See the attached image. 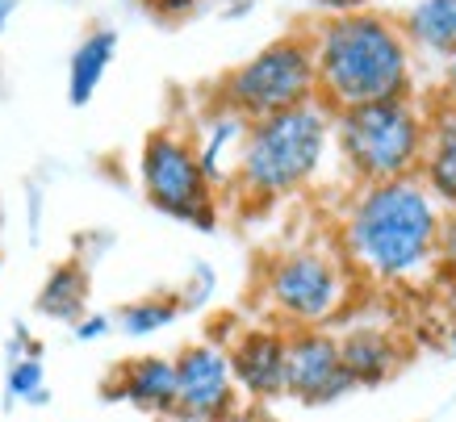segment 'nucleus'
<instances>
[{
	"mask_svg": "<svg viewBox=\"0 0 456 422\" xmlns=\"http://www.w3.org/2000/svg\"><path fill=\"white\" fill-rule=\"evenodd\" d=\"M440 201L423 189L419 176L360 184L347 205L339 247L352 272L402 285L436 268V234H440Z\"/></svg>",
	"mask_w": 456,
	"mask_h": 422,
	"instance_id": "obj_1",
	"label": "nucleus"
},
{
	"mask_svg": "<svg viewBox=\"0 0 456 422\" xmlns=\"http://www.w3.org/2000/svg\"><path fill=\"white\" fill-rule=\"evenodd\" d=\"M310 46H314L318 105H327L331 113L411 96L415 84L411 42L394 17L373 9L331 17L310 38Z\"/></svg>",
	"mask_w": 456,
	"mask_h": 422,
	"instance_id": "obj_2",
	"label": "nucleus"
},
{
	"mask_svg": "<svg viewBox=\"0 0 456 422\" xmlns=\"http://www.w3.org/2000/svg\"><path fill=\"white\" fill-rule=\"evenodd\" d=\"M327 142H331V110L318 101L248 122L235 164L239 192L248 201L268 205L305 189L327 155Z\"/></svg>",
	"mask_w": 456,
	"mask_h": 422,
	"instance_id": "obj_3",
	"label": "nucleus"
},
{
	"mask_svg": "<svg viewBox=\"0 0 456 422\" xmlns=\"http://www.w3.org/2000/svg\"><path fill=\"white\" fill-rule=\"evenodd\" d=\"M331 134L339 138L344 164L360 184H386L419 172L428 118L415 110L411 96H402L331 113Z\"/></svg>",
	"mask_w": 456,
	"mask_h": 422,
	"instance_id": "obj_4",
	"label": "nucleus"
},
{
	"mask_svg": "<svg viewBox=\"0 0 456 422\" xmlns=\"http://www.w3.org/2000/svg\"><path fill=\"white\" fill-rule=\"evenodd\" d=\"M310 101H318V80L314 46H310L305 34L268 42L248 63L226 71V80L218 88V105L239 113L243 122H260V118L297 110V105H310Z\"/></svg>",
	"mask_w": 456,
	"mask_h": 422,
	"instance_id": "obj_5",
	"label": "nucleus"
},
{
	"mask_svg": "<svg viewBox=\"0 0 456 422\" xmlns=\"http://www.w3.org/2000/svg\"><path fill=\"white\" fill-rule=\"evenodd\" d=\"M268 310L297 327H322L347 305V264L318 247H293L264 268Z\"/></svg>",
	"mask_w": 456,
	"mask_h": 422,
	"instance_id": "obj_6",
	"label": "nucleus"
},
{
	"mask_svg": "<svg viewBox=\"0 0 456 422\" xmlns=\"http://www.w3.org/2000/svg\"><path fill=\"white\" fill-rule=\"evenodd\" d=\"M139 180L147 201L176 222H189L197 231H209L218 222L214 184L201 172L197 147L176 130H151L139 155Z\"/></svg>",
	"mask_w": 456,
	"mask_h": 422,
	"instance_id": "obj_7",
	"label": "nucleus"
},
{
	"mask_svg": "<svg viewBox=\"0 0 456 422\" xmlns=\"http://www.w3.org/2000/svg\"><path fill=\"white\" fill-rule=\"evenodd\" d=\"M176 364V422H226L239 406V385L231 377L226 347L193 343L172 360Z\"/></svg>",
	"mask_w": 456,
	"mask_h": 422,
	"instance_id": "obj_8",
	"label": "nucleus"
},
{
	"mask_svg": "<svg viewBox=\"0 0 456 422\" xmlns=\"http://www.w3.org/2000/svg\"><path fill=\"white\" fill-rule=\"evenodd\" d=\"M356 385L339 360V339L318 327H297L285 335V397L305 406H327L352 394Z\"/></svg>",
	"mask_w": 456,
	"mask_h": 422,
	"instance_id": "obj_9",
	"label": "nucleus"
},
{
	"mask_svg": "<svg viewBox=\"0 0 456 422\" xmlns=\"http://www.w3.org/2000/svg\"><path fill=\"white\" fill-rule=\"evenodd\" d=\"M231 377L251 402H277L285 397V330L251 327L231 347Z\"/></svg>",
	"mask_w": 456,
	"mask_h": 422,
	"instance_id": "obj_10",
	"label": "nucleus"
},
{
	"mask_svg": "<svg viewBox=\"0 0 456 422\" xmlns=\"http://www.w3.org/2000/svg\"><path fill=\"white\" fill-rule=\"evenodd\" d=\"M105 402H130L142 414H167L176 406V364L164 355H139L113 372L105 385Z\"/></svg>",
	"mask_w": 456,
	"mask_h": 422,
	"instance_id": "obj_11",
	"label": "nucleus"
},
{
	"mask_svg": "<svg viewBox=\"0 0 456 422\" xmlns=\"http://www.w3.org/2000/svg\"><path fill=\"white\" fill-rule=\"evenodd\" d=\"M415 176L423 180V189H428L444 209H456V110L444 105V101L428 118L423 159H419Z\"/></svg>",
	"mask_w": 456,
	"mask_h": 422,
	"instance_id": "obj_12",
	"label": "nucleus"
},
{
	"mask_svg": "<svg viewBox=\"0 0 456 422\" xmlns=\"http://www.w3.org/2000/svg\"><path fill=\"white\" fill-rule=\"evenodd\" d=\"M339 360H344L352 385H381L386 377L398 372V364L406 360V347L389 330L360 327L339 339Z\"/></svg>",
	"mask_w": 456,
	"mask_h": 422,
	"instance_id": "obj_13",
	"label": "nucleus"
},
{
	"mask_svg": "<svg viewBox=\"0 0 456 422\" xmlns=\"http://www.w3.org/2000/svg\"><path fill=\"white\" fill-rule=\"evenodd\" d=\"M38 313L42 318H51V322H80L84 310H88V268H84L80 259H68V264H59L55 272L42 280L38 288Z\"/></svg>",
	"mask_w": 456,
	"mask_h": 422,
	"instance_id": "obj_14",
	"label": "nucleus"
},
{
	"mask_svg": "<svg viewBox=\"0 0 456 422\" xmlns=\"http://www.w3.org/2000/svg\"><path fill=\"white\" fill-rule=\"evenodd\" d=\"M406 42H415L423 51L436 55H452L456 51V0H419L411 13L398 21Z\"/></svg>",
	"mask_w": 456,
	"mask_h": 422,
	"instance_id": "obj_15",
	"label": "nucleus"
},
{
	"mask_svg": "<svg viewBox=\"0 0 456 422\" xmlns=\"http://www.w3.org/2000/svg\"><path fill=\"white\" fill-rule=\"evenodd\" d=\"M113 51H118V34L113 29H97L76 46L71 55V68H68V101L71 105H88L97 84L105 80V71L113 63Z\"/></svg>",
	"mask_w": 456,
	"mask_h": 422,
	"instance_id": "obj_16",
	"label": "nucleus"
},
{
	"mask_svg": "<svg viewBox=\"0 0 456 422\" xmlns=\"http://www.w3.org/2000/svg\"><path fill=\"white\" fill-rule=\"evenodd\" d=\"M176 313H180L176 297H142V301H130V305L118 310V327H122L126 335L142 339V335H155V330L172 327Z\"/></svg>",
	"mask_w": 456,
	"mask_h": 422,
	"instance_id": "obj_17",
	"label": "nucleus"
},
{
	"mask_svg": "<svg viewBox=\"0 0 456 422\" xmlns=\"http://www.w3.org/2000/svg\"><path fill=\"white\" fill-rule=\"evenodd\" d=\"M9 394L26 397V402H46L42 389V355H21L9 364Z\"/></svg>",
	"mask_w": 456,
	"mask_h": 422,
	"instance_id": "obj_18",
	"label": "nucleus"
},
{
	"mask_svg": "<svg viewBox=\"0 0 456 422\" xmlns=\"http://www.w3.org/2000/svg\"><path fill=\"white\" fill-rule=\"evenodd\" d=\"M436 264L444 272H452L456 280V209H448L440 218V234H436Z\"/></svg>",
	"mask_w": 456,
	"mask_h": 422,
	"instance_id": "obj_19",
	"label": "nucleus"
},
{
	"mask_svg": "<svg viewBox=\"0 0 456 422\" xmlns=\"http://www.w3.org/2000/svg\"><path fill=\"white\" fill-rule=\"evenodd\" d=\"M110 327H113V318H105V313L80 318V322H76V339H80V343H93V339H101V335H110Z\"/></svg>",
	"mask_w": 456,
	"mask_h": 422,
	"instance_id": "obj_20",
	"label": "nucleus"
},
{
	"mask_svg": "<svg viewBox=\"0 0 456 422\" xmlns=\"http://www.w3.org/2000/svg\"><path fill=\"white\" fill-rule=\"evenodd\" d=\"M318 4H322V9H331L335 17H344V13H364L373 0H318Z\"/></svg>",
	"mask_w": 456,
	"mask_h": 422,
	"instance_id": "obj_21",
	"label": "nucleus"
},
{
	"mask_svg": "<svg viewBox=\"0 0 456 422\" xmlns=\"http://www.w3.org/2000/svg\"><path fill=\"white\" fill-rule=\"evenodd\" d=\"M448 63H444V84H448V96H444V105H452L456 110V51L452 55H444Z\"/></svg>",
	"mask_w": 456,
	"mask_h": 422,
	"instance_id": "obj_22",
	"label": "nucleus"
},
{
	"mask_svg": "<svg viewBox=\"0 0 456 422\" xmlns=\"http://www.w3.org/2000/svg\"><path fill=\"white\" fill-rule=\"evenodd\" d=\"M9 13H13V0H0V21H4Z\"/></svg>",
	"mask_w": 456,
	"mask_h": 422,
	"instance_id": "obj_23",
	"label": "nucleus"
},
{
	"mask_svg": "<svg viewBox=\"0 0 456 422\" xmlns=\"http://www.w3.org/2000/svg\"><path fill=\"white\" fill-rule=\"evenodd\" d=\"M452 352H456V327H452Z\"/></svg>",
	"mask_w": 456,
	"mask_h": 422,
	"instance_id": "obj_24",
	"label": "nucleus"
}]
</instances>
